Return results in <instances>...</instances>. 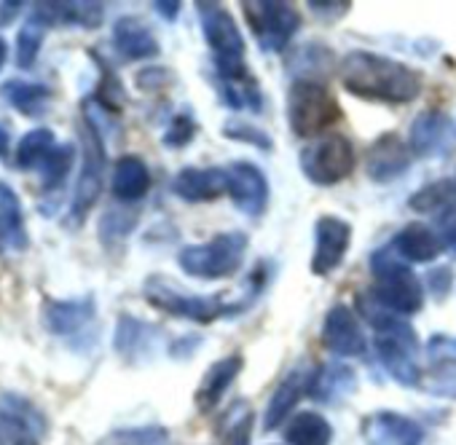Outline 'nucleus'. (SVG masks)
I'll list each match as a JSON object with an SVG mask.
<instances>
[{"mask_svg":"<svg viewBox=\"0 0 456 445\" xmlns=\"http://www.w3.org/2000/svg\"><path fill=\"white\" fill-rule=\"evenodd\" d=\"M341 84L360 100L403 105L421 94L424 78L405 62L373 52H349L341 62Z\"/></svg>","mask_w":456,"mask_h":445,"instance_id":"f257e3e1","label":"nucleus"},{"mask_svg":"<svg viewBox=\"0 0 456 445\" xmlns=\"http://www.w3.org/2000/svg\"><path fill=\"white\" fill-rule=\"evenodd\" d=\"M360 303H362L365 320L370 322V328L376 333L373 346H376V354H379V362L384 365V370L400 386L419 389L424 373H421V362H419L416 330L405 320H400L397 314L384 312L373 298H368V303L360 298Z\"/></svg>","mask_w":456,"mask_h":445,"instance_id":"f03ea898","label":"nucleus"},{"mask_svg":"<svg viewBox=\"0 0 456 445\" xmlns=\"http://www.w3.org/2000/svg\"><path fill=\"white\" fill-rule=\"evenodd\" d=\"M199 25L204 33V41L215 57V70L220 81H250L253 73L245 62V38L240 33L237 20L228 14L225 6L209 4V0H199L196 4Z\"/></svg>","mask_w":456,"mask_h":445,"instance_id":"7ed1b4c3","label":"nucleus"},{"mask_svg":"<svg viewBox=\"0 0 456 445\" xmlns=\"http://www.w3.org/2000/svg\"><path fill=\"white\" fill-rule=\"evenodd\" d=\"M370 271H373L370 298L384 312L397 317H413L421 312L424 306L421 282L392 247H384L370 258Z\"/></svg>","mask_w":456,"mask_h":445,"instance_id":"20e7f679","label":"nucleus"},{"mask_svg":"<svg viewBox=\"0 0 456 445\" xmlns=\"http://www.w3.org/2000/svg\"><path fill=\"white\" fill-rule=\"evenodd\" d=\"M248 242L250 239L242 231H223L207 239L204 245L183 247L177 255V263L188 277H196V279H207V282L228 279L242 269Z\"/></svg>","mask_w":456,"mask_h":445,"instance_id":"39448f33","label":"nucleus"},{"mask_svg":"<svg viewBox=\"0 0 456 445\" xmlns=\"http://www.w3.org/2000/svg\"><path fill=\"white\" fill-rule=\"evenodd\" d=\"M41 322L49 336L65 341L73 352H89L97 344V301L94 295L54 301L41 306Z\"/></svg>","mask_w":456,"mask_h":445,"instance_id":"423d86ee","label":"nucleus"},{"mask_svg":"<svg viewBox=\"0 0 456 445\" xmlns=\"http://www.w3.org/2000/svg\"><path fill=\"white\" fill-rule=\"evenodd\" d=\"M341 105L320 81H293L288 92V124L296 137H317L341 121Z\"/></svg>","mask_w":456,"mask_h":445,"instance_id":"0eeeda50","label":"nucleus"},{"mask_svg":"<svg viewBox=\"0 0 456 445\" xmlns=\"http://www.w3.org/2000/svg\"><path fill=\"white\" fill-rule=\"evenodd\" d=\"M142 298L156 312H164L169 317H180V320H188V322H199V325H209V322H215L220 317L234 314L232 303H225L220 298L188 295L164 277H148V282L142 287Z\"/></svg>","mask_w":456,"mask_h":445,"instance_id":"6e6552de","label":"nucleus"},{"mask_svg":"<svg viewBox=\"0 0 456 445\" xmlns=\"http://www.w3.org/2000/svg\"><path fill=\"white\" fill-rule=\"evenodd\" d=\"M105 164H108L105 137L92 124L81 121V169H78V180H76V190H73V201L68 212L73 226H81L86 214L92 212V206L97 204L102 193Z\"/></svg>","mask_w":456,"mask_h":445,"instance_id":"1a4fd4ad","label":"nucleus"},{"mask_svg":"<svg viewBox=\"0 0 456 445\" xmlns=\"http://www.w3.org/2000/svg\"><path fill=\"white\" fill-rule=\"evenodd\" d=\"M242 12L258 38V46L269 54H282L304 22L290 4H277V0H245Z\"/></svg>","mask_w":456,"mask_h":445,"instance_id":"9d476101","label":"nucleus"},{"mask_svg":"<svg viewBox=\"0 0 456 445\" xmlns=\"http://www.w3.org/2000/svg\"><path fill=\"white\" fill-rule=\"evenodd\" d=\"M354 169V145L344 134H325L301 150V172L314 185H336Z\"/></svg>","mask_w":456,"mask_h":445,"instance_id":"9b49d317","label":"nucleus"},{"mask_svg":"<svg viewBox=\"0 0 456 445\" xmlns=\"http://www.w3.org/2000/svg\"><path fill=\"white\" fill-rule=\"evenodd\" d=\"M49 432L44 410L25 394H0V445H41Z\"/></svg>","mask_w":456,"mask_h":445,"instance_id":"f8f14e48","label":"nucleus"},{"mask_svg":"<svg viewBox=\"0 0 456 445\" xmlns=\"http://www.w3.org/2000/svg\"><path fill=\"white\" fill-rule=\"evenodd\" d=\"M352 245V226L336 214H320L314 222V255H312V274L328 277L333 274Z\"/></svg>","mask_w":456,"mask_h":445,"instance_id":"ddd939ff","label":"nucleus"},{"mask_svg":"<svg viewBox=\"0 0 456 445\" xmlns=\"http://www.w3.org/2000/svg\"><path fill=\"white\" fill-rule=\"evenodd\" d=\"M228 172V196L234 206L248 217H261L269 206V180L261 166L250 161H237Z\"/></svg>","mask_w":456,"mask_h":445,"instance_id":"4468645a","label":"nucleus"},{"mask_svg":"<svg viewBox=\"0 0 456 445\" xmlns=\"http://www.w3.org/2000/svg\"><path fill=\"white\" fill-rule=\"evenodd\" d=\"M322 346L336 357H365L368 341L354 312L346 303H336L322 322Z\"/></svg>","mask_w":456,"mask_h":445,"instance_id":"2eb2a0df","label":"nucleus"},{"mask_svg":"<svg viewBox=\"0 0 456 445\" xmlns=\"http://www.w3.org/2000/svg\"><path fill=\"white\" fill-rule=\"evenodd\" d=\"M424 426L397 410H376L362 418L365 445H421Z\"/></svg>","mask_w":456,"mask_h":445,"instance_id":"dca6fc26","label":"nucleus"},{"mask_svg":"<svg viewBox=\"0 0 456 445\" xmlns=\"http://www.w3.org/2000/svg\"><path fill=\"white\" fill-rule=\"evenodd\" d=\"M411 169V148L397 132L376 137L365 153V172L373 182H392Z\"/></svg>","mask_w":456,"mask_h":445,"instance_id":"f3484780","label":"nucleus"},{"mask_svg":"<svg viewBox=\"0 0 456 445\" xmlns=\"http://www.w3.org/2000/svg\"><path fill=\"white\" fill-rule=\"evenodd\" d=\"M30 22L41 25L44 30L52 28H84L97 30L105 22V6L81 0V4H36Z\"/></svg>","mask_w":456,"mask_h":445,"instance_id":"a211bd4d","label":"nucleus"},{"mask_svg":"<svg viewBox=\"0 0 456 445\" xmlns=\"http://www.w3.org/2000/svg\"><path fill=\"white\" fill-rule=\"evenodd\" d=\"M245 370V357L242 354H225L220 357L217 362H212L201 381H199V389L193 392V402H196V410L199 413H212L220 400L225 397V392L234 386V381L242 376Z\"/></svg>","mask_w":456,"mask_h":445,"instance_id":"6ab92c4d","label":"nucleus"},{"mask_svg":"<svg viewBox=\"0 0 456 445\" xmlns=\"http://www.w3.org/2000/svg\"><path fill=\"white\" fill-rule=\"evenodd\" d=\"M314 368L309 365H298L293 368L282 381L280 386L274 389L272 400H269V408L264 413V429L266 432H274L282 426V421H288V416L296 410V405L301 402L304 394L312 392V384H314Z\"/></svg>","mask_w":456,"mask_h":445,"instance_id":"aec40b11","label":"nucleus"},{"mask_svg":"<svg viewBox=\"0 0 456 445\" xmlns=\"http://www.w3.org/2000/svg\"><path fill=\"white\" fill-rule=\"evenodd\" d=\"M172 193L188 204H204V201H215L223 193H228V172L209 166V169H180L172 180Z\"/></svg>","mask_w":456,"mask_h":445,"instance_id":"412c9836","label":"nucleus"},{"mask_svg":"<svg viewBox=\"0 0 456 445\" xmlns=\"http://www.w3.org/2000/svg\"><path fill=\"white\" fill-rule=\"evenodd\" d=\"M30 247L25 212L17 190L9 182H0V255L25 253Z\"/></svg>","mask_w":456,"mask_h":445,"instance_id":"4be33fe9","label":"nucleus"},{"mask_svg":"<svg viewBox=\"0 0 456 445\" xmlns=\"http://www.w3.org/2000/svg\"><path fill=\"white\" fill-rule=\"evenodd\" d=\"M161 330L151 322H142L132 314H121L116 322V333H113V349L118 357L137 362L142 357H151V352L159 344Z\"/></svg>","mask_w":456,"mask_h":445,"instance_id":"5701e85b","label":"nucleus"},{"mask_svg":"<svg viewBox=\"0 0 456 445\" xmlns=\"http://www.w3.org/2000/svg\"><path fill=\"white\" fill-rule=\"evenodd\" d=\"M113 49L129 60V62H140V60H153L159 57L161 46L153 36V30L137 20V17H121L113 25Z\"/></svg>","mask_w":456,"mask_h":445,"instance_id":"b1692460","label":"nucleus"},{"mask_svg":"<svg viewBox=\"0 0 456 445\" xmlns=\"http://www.w3.org/2000/svg\"><path fill=\"white\" fill-rule=\"evenodd\" d=\"M451 132V118L443 110H421L413 124H411V134H408V148L413 156L419 158H429L443 153L445 140Z\"/></svg>","mask_w":456,"mask_h":445,"instance_id":"393cba45","label":"nucleus"},{"mask_svg":"<svg viewBox=\"0 0 456 445\" xmlns=\"http://www.w3.org/2000/svg\"><path fill=\"white\" fill-rule=\"evenodd\" d=\"M110 190L118 201L132 204L140 201L151 190V172L140 156H121L113 166Z\"/></svg>","mask_w":456,"mask_h":445,"instance_id":"a878e982","label":"nucleus"},{"mask_svg":"<svg viewBox=\"0 0 456 445\" xmlns=\"http://www.w3.org/2000/svg\"><path fill=\"white\" fill-rule=\"evenodd\" d=\"M392 250L403 258V261H411V263H432L443 245L437 239V234L424 226V222H408V226L392 239Z\"/></svg>","mask_w":456,"mask_h":445,"instance_id":"bb28decb","label":"nucleus"},{"mask_svg":"<svg viewBox=\"0 0 456 445\" xmlns=\"http://www.w3.org/2000/svg\"><path fill=\"white\" fill-rule=\"evenodd\" d=\"M0 97H4L17 113L30 116V118H41L54 97L52 86L41 84V81H22V78H12L0 86Z\"/></svg>","mask_w":456,"mask_h":445,"instance_id":"cd10ccee","label":"nucleus"},{"mask_svg":"<svg viewBox=\"0 0 456 445\" xmlns=\"http://www.w3.org/2000/svg\"><path fill=\"white\" fill-rule=\"evenodd\" d=\"M357 392V376L349 365H341V362H333V365H325V368H317L314 373V384H312V392L309 397L317 400V402H338V400H346Z\"/></svg>","mask_w":456,"mask_h":445,"instance_id":"c85d7f7f","label":"nucleus"},{"mask_svg":"<svg viewBox=\"0 0 456 445\" xmlns=\"http://www.w3.org/2000/svg\"><path fill=\"white\" fill-rule=\"evenodd\" d=\"M57 134L46 126L30 129L20 142H17V153H14V166L22 172H38L49 156L57 150Z\"/></svg>","mask_w":456,"mask_h":445,"instance_id":"c756f323","label":"nucleus"},{"mask_svg":"<svg viewBox=\"0 0 456 445\" xmlns=\"http://www.w3.org/2000/svg\"><path fill=\"white\" fill-rule=\"evenodd\" d=\"M285 442L288 445H330L333 442V426L317 410H304L288 421Z\"/></svg>","mask_w":456,"mask_h":445,"instance_id":"7c9ffc66","label":"nucleus"},{"mask_svg":"<svg viewBox=\"0 0 456 445\" xmlns=\"http://www.w3.org/2000/svg\"><path fill=\"white\" fill-rule=\"evenodd\" d=\"M333 70V52L320 44H306L293 57H288V73L296 81H314L317 76H328Z\"/></svg>","mask_w":456,"mask_h":445,"instance_id":"2f4dec72","label":"nucleus"},{"mask_svg":"<svg viewBox=\"0 0 456 445\" xmlns=\"http://www.w3.org/2000/svg\"><path fill=\"white\" fill-rule=\"evenodd\" d=\"M73 161H76V145H70V142L57 145V150L49 156V161L38 169L44 193H57L65 185V180L73 169Z\"/></svg>","mask_w":456,"mask_h":445,"instance_id":"473e14b6","label":"nucleus"},{"mask_svg":"<svg viewBox=\"0 0 456 445\" xmlns=\"http://www.w3.org/2000/svg\"><path fill=\"white\" fill-rule=\"evenodd\" d=\"M137 217H140V212L137 209H129V206H113V209H108L102 214V220H100V239H102V245L105 247H113V245L124 242L134 231Z\"/></svg>","mask_w":456,"mask_h":445,"instance_id":"72a5a7b5","label":"nucleus"},{"mask_svg":"<svg viewBox=\"0 0 456 445\" xmlns=\"http://www.w3.org/2000/svg\"><path fill=\"white\" fill-rule=\"evenodd\" d=\"M220 97L228 108H234V110H250V113L264 110V92L258 89L256 78H250V81H220Z\"/></svg>","mask_w":456,"mask_h":445,"instance_id":"f704fd0d","label":"nucleus"},{"mask_svg":"<svg viewBox=\"0 0 456 445\" xmlns=\"http://www.w3.org/2000/svg\"><path fill=\"white\" fill-rule=\"evenodd\" d=\"M97 445H172V437L164 426L148 424V426H126L105 434L97 440Z\"/></svg>","mask_w":456,"mask_h":445,"instance_id":"c9c22d12","label":"nucleus"},{"mask_svg":"<svg viewBox=\"0 0 456 445\" xmlns=\"http://www.w3.org/2000/svg\"><path fill=\"white\" fill-rule=\"evenodd\" d=\"M453 201H456V180H437L424 185L419 193H413L408 198V206L416 212H435V209H445Z\"/></svg>","mask_w":456,"mask_h":445,"instance_id":"e433bc0d","label":"nucleus"},{"mask_svg":"<svg viewBox=\"0 0 456 445\" xmlns=\"http://www.w3.org/2000/svg\"><path fill=\"white\" fill-rule=\"evenodd\" d=\"M44 41H46V30L28 20V25L17 33V46H14V62L20 70L36 68L38 54L44 49Z\"/></svg>","mask_w":456,"mask_h":445,"instance_id":"4c0bfd02","label":"nucleus"},{"mask_svg":"<svg viewBox=\"0 0 456 445\" xmlns=\"http://www.w3.org/2000/svg\"><path fill=\"white\" fill-rule=\"evenodd\" d=\"M421 389L435 397L456 400V360L429 362V373L421 378Z\"/></svg>","mask_w":456,"mask_h":445,"instance_id":"58836bf2","label":"nucleus"},{"mask_svg":"<svg viewBox=\"0 0 456 445\" xmlns=\"http://www.w3.org/2000/svg\"><path fill=\"white\" fill-rule=\"evenodd\" d=\"M223 134L228 137V140H234V142H248V145H253V148H258V150H264V153H272L274 150V140H272V134H266L261 126H256L253 121H228L225 126H223Z\"/></svg>","mask_w":456,"mask_h":445,"instance_id":"ea45409f","label":"nucleus"},{"mask_svg":"<svg viewBox=\"0 0 456 445\" xmlns=\"http://www.w3.org/2000/svg\"><path fill=\"white\" fill-rule=\"evenodd\" d=\"M196 132H199L196 118H193L191 113H177V116L169 121L167 132H164V145H167L169 150H180V148H185V145L196 137Z\"/></svg>","mask_w":456,"mask_h":445,"instance_id":"a19ab883","label":"nucleus"},{"mask_svg":"<svg viewBox=\"0 0 456 445\" xmlns=\"http://www.w3.org/2000/svg\"><path fill=\"white\" fill-rule=\"evenodd\" d=\"M175 78H177V76H175L169 68L151 65V68H145V70H140V73L134 76V84H137V89L145 92V94H164L167 89L175 86Z\"/></svg>","mask_w":456,"mask_h":445,"instance_id":"79ce46f5","label":"nucleus"},{"mask_svg":"<svg viewBox=\"0 0 456 445\" xmlns=\"http://www.w3.org/2000/svg\"><path fill=\"white\" fill-rule=\"evenodd\" d=\"M253 410L242 408V413L237 418H232V424L223 432V445H250L253 440Z\"/></svg>","mask_w":456,"mask_h":445,"instance_id":"37998d69","label":"nucleus"},{"mask_svg":"<svg viewBox=\"0 0 456 445\" xmlns=\"http://www.w3.org/2000/svg\"><path fill=\"white\" fill-rule=\"evenodd\" d=\"M435 226H437V239H440L443 250L456 261V201L448 204L445 209H440Z\"/></svg>","mask_w":456,"mask_h":445,"instance_id":"c03bdc74","label":"nucleus"},{"mask_svg":"<svg viewBox=\"0 0 456 445\" xmlns=\"http://www.w3.org/2000/svg\"><path fill=\"white\" fill-rule=\"evenodd\" d=\"M427 360L429 362H445L456 360V338L445 333H435L427 344Z\"/></svg>","mask_w":456,"mask_h":445,"instance_id":"a18cd8bd","label":"nucleus"},{"mask_svg":"<svg viewBox=\"0 0 456 445\" xmlns=\"http://www.w3.org/2000/svg\"><path fill=\"white\" fill-rule=\"evenodd\" d=\"M352 9V4L346 0H328V4H320V0H312L309 4V12H314V17L320 20V22H338L346 12Z\"/></svg>","mask_w":456,"mask_h":445,"instance_id":"49530a36","label":"nucleus"},{"mask_svg":"<svg viewBox=\"0 0 456 445\" xmlns=\"http://www.w3.org/2000/svg\"><path fill=\"white\" fill-rule=\"evenodd\" d=\"M427 285H429V290L435 293V301H443V298L448 295L451 285H453V271H451L448 266H440V269L429 271Z\"/></svg>","mask_w":456,"mask_h":445,"instance_id":"de8ad7c7","label":"nucleus"},{"mask_svg":"<svg viewBox=\"0 0 456 445\" xmlns=\"http://www.w3.org/2000/svg\"><path fill=\"white\" fill-rule=\"evenodd\" d=\"M164 22H175L180 17V4L177 0H156V4L151 6Z\"/></svg>","mask_w":456,"mask_h":445,"instance_id":"09e8293b","label":"nucleus"},{"mask_svg":"<svg viewBox=\"0 0 456 445\" xmlns=\"http://www.w3.org/2000/svg\"><path fill=\"white\" fill-rule=\"evenodd\" d=\"M196 346H201V338H196V336H185V338H177V341L169 346V354H172V357H188Z\"/></svg>","mask_w":456,"mask_h":445,"instance_id":"8fccbe9b","label":"nucleus"},{"mask_svg":"<svg viewBox=\"0 0 456 445\" xmlns=\"http://www.w3.org/2000/svg\"><path fill=\"white\" fill-rule=\"evenodd\" d=\"M20 12H22L20 0H6V4H0V28L14 25V20L20 17Z\"/></svg>","mask_w":456,"mask_h":445,"instance_id":"3c124183","label":"nucleus"},{"mask_svg":"<svg viewBox=\"0 0 456 445\" xmlns=\"http://www.w3.org/2000/svg\"><path fill=\"white\" fill-rule=\"evenodd\" d=\"M9 156H12V132L0 124V158L9 161Z\"/></svg>","mask_w":456,"mask_h":445,"instance_id":"603ef678","label":"nucleus"},{"mask_svg":"<svg viewBox=\"0 0 456 445\" xmlns=\"http://www.w3.org/2000/svg\"><path fill=\"white\" fill-rule=\"evenodd\" d=\"M6 57H9V44H6L4 36H0V68L6 65Z\"/></svg>","mask_w":456,"mask_h":445,"instance_id":"864d4df0","label":"nucleus"}]
</instances>
